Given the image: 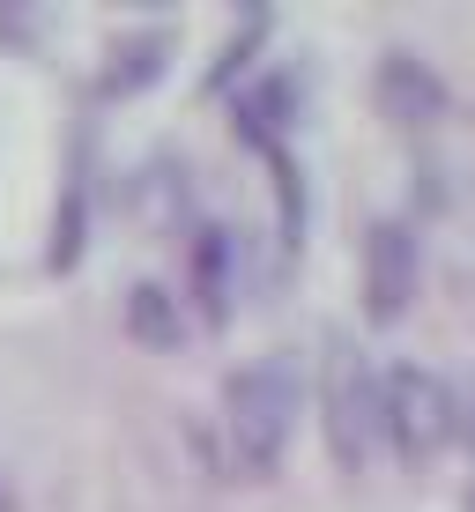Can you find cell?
Returning <instances> with one entry per match:
<instances>
[{"label": "cell", "mask_w": 475, "mask_h": 512, "mask_svg": "<svg viewBox=\"0 0 475 512\" xmlns=\"http://www.w3.org/2000/svg\"><path fill=\"white\" fill-rule=\"evenodd\" d=\"M297 423V364L290 357H253L223 379V431H231L245 468H275Z\"/></svg>", "instance_id": "1"}, {"label": "cell", "mask_w": 475, "mask_h": 512, "mask_svg": "<svg viewBox=\"0 0 475 512\" xmlns=\"http://www.w3.org/2000/svg\"><path fill=\"white\" fill-rule=\"evenodd\" d=\"M461 431V386L424 372V364H394L379 379V438H394L401 461H424Z\"/></svg>", "instance_id": "2"}, {"label": "cell", "mask_w": 475, "mask_h": 512, "mask_svg": "<svg viewBox=\"0 0 475 512\" xmlns=\"http://www.w3.org/2000/svg\"><path fill=\"white\" fill-rule=\"evenodd\" d=\"M320 416H327V446L342 468L372 461V438H379V372L364 364V349L349 334H327V357H320Z\"/></svg>", "instance_id": "3"}, {"label": "cell", "mask_w": 475, "mask_h": 512, "mask_svg": "<svg viewBox=\"0 0 475 512\" xmlns=\"http://www.w3.org/2000/svg\"><path fill=\"white\" fill-rule=\"evenodd\" d=\"M416 231L409 223H394V216H379L372 231H364V312L372 320H394L401 305L416 297Z\"/></svg>", "instance_id": "4"}, {"label": "cell", "mask_w": 475, "mask_h": 512, "mask_svg": "<svg viewBox=\"0 0 475 512\" xmlns=\"http://www.w3.org/2000/svg\"><path fill=\"white\" fill-rule=\"evenodd\" d=\"M379 97L394 119H409V127H424V119H438V104H446V90H438V75L416 52H386L379 60Z\"/></svg>", "instance_id": "5"}, {"label": "cell", "mask_w": 475, "mask_h": 512, "mask_svg": "<svg viewBox=\"0 0 475 512\" xmlns=\"http://www.w3.org/2000/svg\"><path fill=\"white\" fill-rule=\"evenodd\" d=\"M127 327H134V342L171 349V342L186 334V320H179V297H171L164 282H134V290H127Z\"/></svg>", "instance_id": "6"}, {"label": "cell", "mask_w": 475, "mask_h": 512, "mask_svg": "<svg viewBox=\"0 0 475 512\" xmlns=\"http://www.w3.org/2000/svg\"><path fill=\"white\" fill-rule=\"evenodd\" d=\"M193 282H201L208 320H223V305H231V231H201V245H193Z\"/></svg>", "instance_id": "7"}, {"label": "cell", "mask_w": 475, "mask_h": 512, "mask_svg": "<svg viewBox=\"0 0 475 512\" xmlns=\"http://www.w3.org/2000/svg\"><path fill=\"white\" fill-rule=\"evenodd\" d=\"M164 30H134V38L112 45V67H104V90H134V82H149L156 67H164Z\"/></svg>", "instance_id": "8"}, {"label": "cell", "mask_w": 475, "mask_h": 512, "mask_svg": "<svg viewBox=\"0 0 475 512\" xmlns=\"http://www.w3.org/2000/svg\"><path fill=\"white\" fill-rule=\"evenodd\" d=\"M468 512H475V490H468Z\"/></svg>", "instance_id": "9"}]
</instances>
